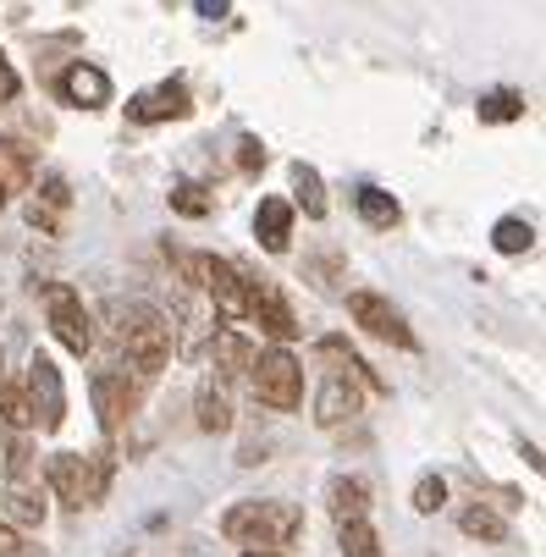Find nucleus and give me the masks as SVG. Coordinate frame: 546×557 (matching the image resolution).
<instances>
[{
  "instance_id": "16",
  "label": "nucleus",
  "mask_w": 546,
  "mask_h": 557,
  "mask_svg": "<svg viewBox=\"0 0 546 557\" xmlns=\"http://www.w3.org/2000/svg\"><path fill=\"white\" fill-rule=\"evenodd\" d=\"M326 508H332L337 524L364 519L370 513V481H364V474H337V481L326 486Z\"/></svg>"
},
{
  "instance_id": "36",
  "label": "nucleus",
  "mask_w": 546,
  "mask_h": 557,
  "mask_svg": "<svg viewBox=\"0 0 546 557\" xmlns=\"http://www.w3.org/2000/svg\"><path fill=\"white\" fill-rule=\"evenodd\" d=\"M244 557H287V552H276V546H244Z\"/></svg>"
},
{
  "instance_id": "13",
  "label": "nucleus",
  "mask_w": 546,
  "mask_h": 557,
  "mask_svg": "<svg viewBox=\"0 0 546 557\" xmlns=\"http://www.w3.org/2000/svg\"><path fill=\"white\" fill-rule=\"evenodd\" d=\"M45 486L55 492V503H61V508L84 513V508H89V486H84V453H55V458L45 463Z\"/></svg>"
},
{
  "instance_id": "22",
  "label": "nucleus",
  "mask_w": 546,
  "mask_h": 557,
  "mask_svg": "<svg viewBox=\"0 0 546 557\" xmlns=\"http://www.w3.org/2000/svg\"><path fill=\"white\" fill-rule=\"evenodd\" d=\"M458 530L463 535H475V541H508V513H497L492 503H470V508H463L458 513Z\"/></svg>"
},
{
  "instance_id": "26",
  "label": "nucleus",
  "mask_w": 546,
  "mask_h": 557,
  "mask_svg": "<svg viewBox=\"0 0 546 557\" xmlns=\"http://www.w3.org/2000/svg\"><path fill=\"white\" fill-rule=\"evenodd\" d=\"M337 546H343V557H381V535L370 530V519L337 524Z\"/></svg>"
},
{
  "instance_id": "9",
  "label": "nucleus",
  "mask_w": 546,
  "mask_h": 557,
  "mask_svg": "<svg viewBox=\"0 0 546 557\" xmlns=\"http://www.w3.org/2000/svg\"><path fill=\"white\" fill-rule=\"evenodd\" d=\"M199 293H204V298H215V309L238 321V314L249 309V271H244V265H232V260H221V255H204Z\"/></svg>"
},
{
  "instance_id": "29",
  "label": "nucleus",
  "mask_w": 546,
  "mask_h": 557,
  "mask_svg": "<svg viewBox=\"0 0 546 557\" xmlns=\"http://www.w3.org/2000/svg\"><path fill=\"white\" fill-rule=\"evenodd\" d=\"M481 122H519L524 116V95L519 89H492V95H481Z\"/></svg>"
},
{
  "instance_id": "14",
  "label": "nucleus",
  "mask_w": 546,
  "mask_h": 557,
  "mask_svg": "<svg viewBox=\"0 0 546 557\" xmlns=\"http://www.w3.org/2000/svg\"><path fill=\"white\" fill-rule=\"evenodd\" d=\"M61 100L66 106H84V111H100L111 100V77L95 66V61H72L61 72Z\"/></svg>"
},
{
  "instance_id": "12",
  "label": "nucleus",
  "mask_w": 546,
  "mask_h": 557,
  "mask_svg": "<svg viewBox=\"0 0 546 557\" xmlns=\"http://www.w3.org/2000/svg\"><path fill=\"white\" fill-rule=\"evenodd\" d=\"M194 111V100H188V84H161V89H144V95H133L127 100V116L133 122H183Z\"/></svg>"
},
{
  "instance_id": "31",
  "label": "nucleus",
  "mask_w": 546,
  "mask_h": 557,
  "mask_svg": "<svg viewBox=\"0 0 546 557\" xmlns=\"http://www.w3.org/2000/svg\"><path fill=\"white\" fill-rule=\"evenodd\" d=\"M210 205H215V199H210L199 183H177V188H172V210H177V215H210Z\"/></svg>"
},
{
  "instance_id": "18",
  "label": "nucleus",
  "mask_w": 546,
  "mask_h": 557,
  "mask_svg": "<svg viewBox=\"0 0 546 557\" xmlns=\"http://www.w3.org/2000/svg\"><path fill=\"white\" fill-rule=\"evenodd\" d=\"M210 354H215V381L249 375V359H255V348H249L244 332H215V337H210Z\"/></svg>"
},
{
  "instance_id": "30",
  "label": "nucleus",
  "mask_w": 546,
  "mask_h": 557,
  "mask_svg": "<svg viewBox=\"0 0 546 557\" xmlns=\"http://www.w3.org/2000/svg\"><path fill=\"white\" fill-rule=\"evenodd\" d=\"M447 508V481H442V474H420V481H414V513H442Z\"/></svg>"
},
{
  "instance_id": "15",
  "label": "nucleus",
  "mask_w": 546,
  "mask_h": 557,
  "mask_svg": "<svg viewBox=\"0 0 546 557\" xmlns=\"http://www.w3.org/2000/svg\"><path fill=\"white\" fill-rule=\"evenodd\" d=\"M255 237H260L265 255H287V244H293V205H287V199H260V210H255Z\"/></svg>"
},
{
  "instance_id": "35",
  "label": "nucleus",
  "mask_w": 546,
  "mask_h": 557,
  "mask_svg": "<svg viewBox=\"0 0 546 557\" xmlns=\"http://www.w3.org/2000/svg\"><path fill=\"white\" fill-rule=\"evenodd\" d=\"M17 89H23V84H17V72L0 61V100H17Z\"/></svg>"
},
{
  "instance_id": "3",
  "label": "nucleus",
  "mask_w": 546,
  "mask_h": 557,
  "mask_svg": "<svg viewBox=\"0 0 546 557\" xmlns=\"http://www.w3.org/2000/svg\"><path fill=\"white\" fill-rule=\"evenodd\" d=\"M0 463H7V486H0V519L17 524V530L45 524V469H39L34 436H28V431H17Z\"/></svg>"
},
{
  "instance_id": "6",
  "label": "nucleus",
  "mask_w": 546,
  "mask_h": 557,
  "mask_svg": "<svg viewBox=\"0 0 546 557\" xmlns=\"http://www.w3.org/2000/svg\"><path fill=\"white\" fill-rule=\"evenodd\" d=\"M45 314H50V332H55V343H61L66 354L84 359V354L95 348V321H89L84 298H77L66 282H45Z\"/></svg>"
},
{
  "instance_id": "25",
  "label": "nucleus",
  "mask_w": 546,
  "mask_h": 557,
  "mask_svg": "<svg viewBox=\"0 0 546 557\" xmlns=\"http://www.w3.org/2000/svg\"><path fill=\"white\" fill-rule=\"evenodd\" d=\"M492 244H497V255H530L535 249V226L519 221V215H502L492 226Z\"/></svg>"
},
{
  "instance_id": "4",
  "label": "nucleus",
  "mask_w": 546,
  "mask_h": 557,
  "mask_svg": "<svg viewBox=\"0 0 546 557\" xmlns=\"http://www.w3.org/2000/svg\"><path fill=\"white\" fill-rule=\"evenodd\" d=\"M249 386H255L260 404L276 409V414H287V409L303 404V370H298V359H293L287 348L255 354V359H249Z\"/></svg>"
},
{
  "instance_id": "19",
  "label": "nucleus",
  "mask_w": 546,
  "mask_h": 557,
  "mask_svg": "<svg viewBox=\"0 0 546 557\" xmlns=\"http://www.w3.org/2000/svg\"><path fill=\"white\" fill-rule=\"evenodd\" d=\"M194 414H199V431H210V436L232 431V397H226V381H215V375H210V381L199 386Z\"/></svg>"
},
{
  "instance_id": "7",
  "label": "nucleus",
  "mask_w": 546,
  "mask_h": 557,
  "mask_svg": "<svg viewBox=\"0 0 546 557\" xmlns=\"http://www.w3.org/2000/svg\"><path fill=\"white\" fill-rule=\"evenodd\" d=\"M23 392H28L34 425H39L45 436H55V431L66 425V381H61L55 359L34 354V364H28V375H23Z\"/></svg>"
},
{
  "instance_id": "5",
  "label": "nucleus",
  "mask_w": 546,
  "mask_h": 557,
  "mask_svg": "<svg viewBox=\"0 0 546 557\" xmlns=\"http://www.w3.org/2000/svg\"><path fill=\"white\" fill-rule=\"evenodd\" d=\"M144 386H149V381H138L133 370H100V375H95V414H100L106 442H116V436L127 431V420H133L138 404H144Z\"/></svg>"
},
{
  "instance_id": "10",
  "label": "nucleus",
  "mask_w": 546,
  "mask_h": 557,
  "mask_svg": "<svg viewBox=\"0 0 546 557\" xmlns=\"http://www.w3.org/2000/svg\"><path fill=\"white\" fill-rule=\"evenodd\" d=\"M359 404H364V386L332 370V375L321 381V392H315V425H321V431H337V425H348V420L359 414Z\"/></svg>"
},
{
  "instance_id": "2",
  "label": "nucleus",
  "mask_w": 546,
  "mask_h": 557,
  "mask_svg": "<svg viewBox=\"0 0 546 557\" xmlns=\"http://www.w3.org/2000/svg\"><path fill=\"white\" fill-rule=\"evenodd\" d=\"M221 535L238 546H276L287 552L303 535V508L282 503V497H255V503H232L221 519Z\"/></svg>"
},
{
  "instance_id": "24",
  "label": "nucleus",
  "mask_w": 546,
  "mask_h": 557,
  "mask_svg": "<svg viewBox=\"0 0 546 557\" xmlns=\"http://www.w3.org/2000/svg\"><path fill=\"white\" fill-rule=\"evenodd\" d=\"M293 188H298V205H303V215L309 221H321L326 215V183H321V172L315 166H293Z\"/></svg>"
},
{
  "instance_id": "1",
  "label": "nucleus",
  "mask_w": 546,
  "mask_h": 557,
  "mask_svg": "<svg viewBox=\"0 0 546 557\" xmlns=\"http://www.w3.org/2000/svg\"><path fill=\"white\" fill-rule=\"evenodd\" d=\"M111 337H116L122 370H133L138 381H154V375L166 370L172 348H177L172 321L154 304H116L111 309Z\"/></svg>"
},
{
  "instance_id": "34",
  "label": "nucleus",
  "mask_w": 546,
  "mask_h": 557,
  "mask_svg": "<svg viewBox=\"0 0 546 557\" xmlns=\"http://www.w3.org/2000/svg\"><path fill=\"white\" fill-rule=\"evenodd\" d=\"M194 7H199V17H210V23L232 17V0H194Z\"/></svg>"
},
{
  "instance_id": "11",
  "label": "nucleus",
  "mask_w": 546,
  "mask_h": 557,
  "mask_svg": "<svg viewBox=\"0 0 546 557\" xmlns=\"http://www.w3.org/2000/svg\"><path fill=\"white\" fill-rule=\"evenodd\" d=\"M244 314H255L260 332H265V337H276V343H293V337H298L293 309L282 304V293H276L265 276H249V309H244Z\"/></svg>"
},
{
  "instance_id": "21",
  "label": "nucleus",
  "mask_w": 546,
  "mask_h": 557,
  "mask_svg": "<svg viewBox=\"0 0 546 557\" xmlns=\"http://www.w3.org/2000/svg\"><path fill=\"white\" fill-rule=\"evenodd\" d=\"M0 188H7V194L34 188V154L17 138H0Z\"/></svg>"
},
{
  "instance_id": "20",
  "label": "nucleus",
  "mask_w": 546,
  "mask_h": 557,
  "mask_svg": "<svg viewBox=\"0 0 546 557\" xmlns=\"http://www.w3.org/2000/svg\"><path fill=\"white\" fill-rule=\"evenodd\" d=\"M66 205H72L66 183H61V177H45V183H39V194L28 199V221H34L39 232H61V215H66Z\"/></svg>"
},
{
  "instance_id": "17",
  "label": "nucleus",
  "mask_w": 546,
  "mask_h": 557,
  "mask_svg": "<svg viewBox=\"0 0 546 557\" xmlns=\"http://www.w3.org/2000/svg\"><path fill=\"white\" fill-rule=\"evenodd\" d=\"M315 354H321V359H326L337 375L359 381L364 392H386V381H381V375H375V370H370V364H364V359H359V354L343 343V337H321V343H315Z\"/></svg>"
},
{
  "instance_id": "32",
  "label": "nucleus",
  "mask_w": 546,
  "mask_h": 557,
  "mask_svg": "<svg viewBox=\"0 0 546 557\" xmlns=\"http://www.w3.org/2000/svg\"><path fill=\"white\" fill-rule=\"evenodd\" d=\"M0 557H28L23 530H17V524H7V519H0Z\"/></svg>"
},
{
  "instance_id": "33",
  "label": "nucleus",
  "mask_w": 546,
  "mask_h": 557,
  "mask_svg": "<svg viewBox=\"0 0 546 557\" xmlns=\"http://www.w3.org/2000/svg\"><path fill=\"white\" fill-rule=\"evenodd\" d=\"M238 166H244V172H260V166H265V149H260V138H244V144H238Z\"/></svg>"
},
{
  "instance_id": "23",
  "label": "nucleus",
  "mask_w": 546,
  "mask_h": 557,
  "mask_svg": "<svg viewBox=\"0 0 546 557\" xmlns=\"http://www.w3.org/2000/svg\"><path fill=\"white\" fill-rule=\"evenodd\" d=\"M359 221L364 226H398L404 221V205L386 194V188H359Z\"/></svg>"
},
{
  "instance_id": "37",
  "label": "nucleus",
  "mask_w": 546,
  "mask_h": 557,
  "mask_svg": "<svg viewBox=\"0 0 546 557\" xmlns=\"http://www.w3.org/2000/svg\"><path fill=\"white\" fill-rule=\"evenodd\" d=\"M0 370H7V348H0ZM0 381H7V375H0Z\"/></svg>"
},
{
  "instance_id": "27",
  "label": "nucleus",
  "mask_w": 546,
  "mask_h": 557,
  "mask_svg": "<svg viewBox=\"0 0 546 557\" xmlns=\"http://www.w3.org/2000/svg\"><path fill=\"white\" fill-rule=\"evenodd\" d=\"M0 420H7L12 431H34V409H28L23 381H0Z\"/></svg>"
},
{
  "instance_id": "8",
  "label": "nucleus",
  "mask_w": 546,
  "mask_h": 557,
  "mask_svg": "<svg viewBox=\"0 0 546 557\" xmlns=\"http://www.w3.org/2000/svg\"><path fill=\"white\" fill-rule=\"evenodd\" d=\"M348 314H353V326H364L375 343H393V348H414V332H409V321L386 304L381 293H348Z\"/></svg>"
},
{
  "instance_id": "28",
  "label": "nucleus",
  "mask_w": 546,
  "mask_h": 557,
  "mask_svg": "<svg viewBox=\"0 0 546 557\" xmlns=\"http://www.w3.org/2000/svg\"><path fill=\"white\" fill-rule=\"evenodd\" d=\"M111 447H95V453H84V486H89V508L95 503H106V492H111Z\"/></svg>"
}]
</instances>
